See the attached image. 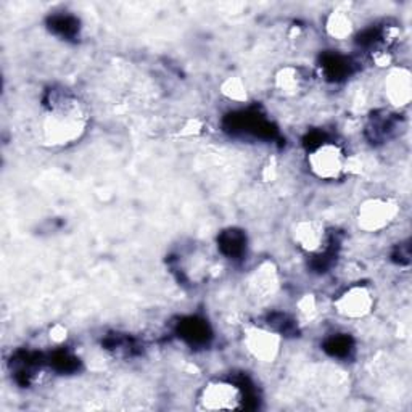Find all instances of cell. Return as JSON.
<instances>
[{
  "mask_svg": "<svg viewBox=\"0 0 412 412\" xmlns=\"http://www.w3.org/2000/svg\"><path fill=\"white\" fill-rule=\"evenodd\" d=\"M87 124L84 108L76 98L63 92H53L48 111L44 118V138L52 145H66L82 136Z\"/></svg>",
  "mask_w": 412,
  "mask_h": 412,
  "instance_id": "obj_1",
  "label": "cell"
},
{
  "mask_svg": "<svg viewBox=\"0 0 412 412\" xmlns=\"http://www.w3.org/2000/svg\"><path fill=\"white\" fill-rule=\"evenodd\" d=\"M247 395L234 382L216 380L200 393V408L205 411H234L245 408Z\"/></svg>",
  "mask_w": 412,
  "mask_h": 412,
  "instance_id": "obj_2",
  "label": "cell"
},
{
  "mask_svg": "<svg viewBox=\"0 0 412 412\" xmlns=\"http://www.w3.org/2000/svg\"><path fill=\"white\" fill-rule=\"evenodd\" d=\"M398 215V205L388 198H370L357 213V224L366 232H379L388 227Z\"/></svg>",
  "mask_w": 412,
  "mask_h": 412,
  "instance_id": "obj_3",
  "label": "cell"
},
{
  "mask_svg": "<svg viewBox=\"0 0 412 412\" xmlns=\"http://www.w3.org/2000/svg\"><path fill=\"white\" fill-rule=\"evenodd\" d=\"M311 171L321 179H337L345 171V153L335 143L322 142L310 150L307 156Z\"/></svg>",
  "mask_w": 412,
  "mask_h": 412,
  "instance_id": "obj_4",
  "label": "cell"
},
{
  "mask_svg": "<svg viewBox=\"0 0 412 412\" xmlns=\"http://www.w3.org/2000/svg\"><path fill=\"white\" fill-rule=\"evenodd\" d=\"M245 346L250 355L258 361L272 362L279 355L280 335L271 329L262 327H250L245 332Z\"/></svg>",
  "mask_w": 412,
  "mask_h": 412,
  "instance_id": "obj_5",
  "label": "cell"
},
{
  "mask_svg": "<svg viewBox=\"0 0 412 412\" xmlns=\"http://www.w3.org/2000/svg\"><path fill=\"white\" fill-rule=\"evenodd\" d=\"M372 306H374V296L367 287L361 285L351 287L335 301L339 314L350 317V319H359V317L369 314Z\"/></svg>",
  "mask_w": 412,
  "mask_h": 412,
  "instance_id": "obj_6",
  "label": "cell"
},
{
  "mask_svg": "<svg viewBox=\"0 0 412 412\" xmlns=\"http://www.w3.org/2000/svg\"><path fill=\"white\" fill-rule=\"evenodd\" d=\"M295 240L300 243L301 248L311 253L327 251L330 243L325 227L319 221L300 222L295 229Z\"/></svg>",
  "mask_w": 412,
  "mask_h": 412,
  "instance_id": "obj_7",
  "label": "cell"
},
{
  "mask_svg": "<svg viewBox=\"0 0 412 412\" xmlns=\"http://www.w3.org/2000/svg\"><path fill=\"white\" fill-rule=\"evenodd\" d=\"M385 92L395 107L408 105L412 96V82L408 69H395L385 81Z\"/></svg>",
  "mask_w": 412,
  "mask_h": 412,
  "instance_id": "obj_8",
  "label": "cell"
},
{
  "mask_svg": "<svg viewBox=\"0 0 412 412\" xmlns=\"http://www.w3.org/2000/svg\"><path fill=\"white\" fill-rule=\"evenodd\" d=\"M179 335L192 346L206 345L211 339L210 325L198 317H188L179 324Z\"/></svg>",
  "mask_w": 412,
  "mask_h": 412,
  "instance_id": "obj_9",
  "label": "cell"
},
{
  "mask_svg": "<svg viewBox=\"0 0 412 412\" xmlns=\"http://www.w3.org/2000/svg\"><path fill=\"white\" fill-rule=\"evenodd\" d=\"M220 248L224 255L231 258L240 256L245 251V235L240 231L229 229L220 235Z\"/></svg>",
  "mask_w": 412,
  "mask_h": 412,
  "instance_id": "obj_10",
  "label": "cell"
},
{
  "mask_svg": "<svg viewBox=\"0 0 412 412\" xmlns=\"http://www.w3.org/2000/svg\"><path fill=\"white\" fill-rule=\"evenodd\" d=\"M301 86L303 76L295 68L282 69L279 76H277V89H279L284 96H295V93L301 91Z\"/></svg>",
  "mask_w": 412,
  "mask_h": 412,
  "instance_id": "obj_11",
  "label": "cell"
},
{
  "mask_svg": "<svg viewBox=\"0 0 412 412\" xmlns=\"http://www.w3.org/2000/svg\"><path fill=\"white\" fill-rule=\"evenodd\" d=\"M327 29H329L332 37L343 41V39L348 37L351 31H353V23H351L350 17L345 12H335L330 15L329 23H327Z\"/></svg>",
  "mask_w": 412,
  "mask_h": 412,
  "instance_id": "obj_12",
  "label": "cell"
},
{
  "mask_svg": "<svg viewBox=\"0 0 412 412\" xmlns=\"http://www.w3.org/2000/svg\"><path fill=\"white\" fill-rule=\"evenodd\" d=\"M351 64L346 58L340 55H327L322 62V69H324L325 76L329 79H340L350 74Z\"/></svg>",
  "mask_w": 412,
  "mask_h": 412,
  "instance_id": "obj_13",
  "label": "cell"
},
{
  "mask_svg": "<svg viewBox=\"0 0 412 412\" xmlns=\"http://www.w3.org/2000/svg\"><path fill=\"white\" fill-rule=\"evenodd\" d=\"M324 350L334 357H348L355 350V343L348 335H334L325 341Z\"/></svg>",
  "mask_w": 412,
  "mask_h": 412,
  "instance_id": "obj_14",
  "label": "cell"
},
{
  "mask_svg": "<svg viewBox=\"0 0 412 412\" xmlns=\"http://www.w3.org/2000/svg\"><path fill=\"white\" fill-rule=\"evenodd\" d=\"M276 285L277 284H276L274 269H272L271 266L261 267V269L256 272L255 279H253V287H255V290L260 292L262 295L274 294Z\"/></svg>",
  "mask_w": 412,
  "mask_h": 412,
  "instance_id": "obj_15",
  "label": "cell"
},
{
  "mask_svg": "<svg viewBox=\"0 0 412 412\" xmlns=\"http://www.w3.org/2000/svg\"><path fill=\"white\" fill-rule=\"evenodd\" d=\"M395 127V123L391 116H374V121L369 126V132L372 134V138H375V141H382V138L388 137L390 132L393 131Z\"/></svg>",
  "mask_w": 412,
  "mask_h": 412,
  "instance_id": "obj_16",
  "label": "cell"
},
{
  "mask_svg": "<svg viewBox=\"0 0 412 412\" xmlns=\"http://www.w3.org/2000/svg\"><path fill=\"white\" fill-rule=\"evenodd\" d=\"M53 29H57V31H60L63 34V36H71L73 33H76V26L78 23L74 21L73 18H68V17H60V18H55V21L52 23Z\"/></svg>",
  "mask_w": 412,
  "mask_h": 412,
  "instance_id": "obj_17",
  "label": "cell"
},
{
  "mask_svg": "<svg viewBox=\"0 0 412 412\" xmlns=\"http://www.w3.org/2000/svg\"><path fill=\"white\" fill-rule=\"evenodd\" d=\"M224 92L231 98H234V100H242V98H245V96H247L245 91H243V87H242V82L237 81V79H231V81L226 82Z\"/></svg>",
  "mask_w": 412,
  "mask_h": 412,
  "instance_id": "obj_18",
  "label": "cell"
},
{
  "mask_svg": "<svg viewBox=\"0 0 412 412\" xmlns=\"http://www.w3.org/2000/svg\"><path fill=\"white\" fill-rule=\"evenodd\" d=\"M393 258L396 261L400 262V265H409V261H411V250H409V242H404V243H401L400 245V248L398 250L395 251V255H393Z\"/></svg>",
  "mask_w": 412,
  "mask_h": 412,
  "instance_id": "obj_19",
  "label": "cell"
}]
</instances>
